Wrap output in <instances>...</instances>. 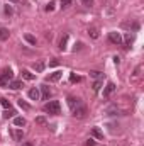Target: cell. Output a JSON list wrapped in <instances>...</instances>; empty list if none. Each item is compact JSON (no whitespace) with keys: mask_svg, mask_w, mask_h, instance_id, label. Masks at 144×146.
Wrapping results in <instances>:
<instances>
[{"mask_svg":"<svg viewBox=\"0 0 144 146\" xmlns=\"http://www.w3.org/2000/svg\"><path fill=\"white\" fill-rule=\"evenodd\" d=\"M0 104H2L5 109H10V102H9L7 99H0Z\"/></svg>","mask_w":144,"mask_h":146,"instance_id":"484cf974","label":"cell"},{"mask_svg":"<svg viewBox=\"0 0 144 146\" xmlns=\"http://www.w3.org/2000/svg\"><path fill=\"white\" fill-rule=\"evenodd\" d=\"M14 126H17V127H24L26 126V119L24 117H14Z\"/></svg>","mask_w":144,"mask_h":146,"instance_id":"7c38bea8","label":"cell"},{"mask_svg":"<svg viewBox=\"0 0 144 146\" xmlns=\"http://www.w3.org/2000/svg\"><path fill=\"white\" fill-rule=\"evenodd\" d=\"M88 34L93 37V39H98V36H100V34H98V29H97V27H90V29H88Z\"/></svg>","mask_w":144,"mask_h":146,"instance_id":"2e32d148","label":"cell"},{"mask_svg":"<svg viewBox=\"0 0 144 146\" xmlns=\"http://www.w3.org/2000/svg\"><path fill=\"white\" fill-rule=\"evenodd\" d=\"M85 145H87V146H95V145H97V143H95V141H93V139H88V141H87V143H85Z\"/></svg>","mask_w":144,"mask_h":146,"instance_id":"4dcf8cb0","label":"cell"},{"mask_svg":"<svg viewBox=\"0 0 144 146\" xmlns=\"http://www.w3.org/2000/svg\"><path fill=\"white\" fill-rule=\"evenodd\" d=\"M124 39H126V48H131V42L134 41V37L131 36V33H127V34H126V37H124Z\"/></svg>","mask_w":144,"mask_h":146,"instance_id":"ac0fdd59","label":"cell"},{"mask_svg":"<svg viewBox=\"0 0 144 146\" xmlns=\"http://www.w3.org/2000/svg\"><path fill=\"white\" fill-rule=\"evenodd\" d=\"M41 90H42V99H44V100H48V99L51 97V94H53V92L49 90V87H46V85H41Z\"/></svg>","mask_w":144,"mask_h":146,"instance_id":"8fae6325","label":"cell"},{"mask_svg":"<svg viewBox=\"0 0 144 146\" xmlns=\"http://www.w3.org/2000/svg\"><path fill=\"white\" fill-rule=\"evenodd\" d=\"M9 2H14V3H19L20 0H9Z\"/></svg>","mask_w":144,"mask_h":146,"instance_id":"e575fe53","label":"cell"},{"mask_svg":"<svg viewBox=\"0 0 144 146\" xmlns=\"http://www.w3.org/2000/svg\"><path fill=\"white\" fill-rule=\"evenodd\" d=\"M108 39H110V42H114V44H122V36L119 34V33H110L108 34Z\"/></svg>","mask_w":144,"mask_h":146,"instance_id":"5b68a950","label":"cell"},{"mask_svg":"<svg viewBox=\"0 0 144 146\" xmlns=\"http://www.w3.org/2000/svg\"><path fill=\"white\" fill-rule=\"evenodd\" d=\"M24 39L29 42V44H32V46H36V37L32 36V34H24Z\"/></svg>","mask_w":144,"mask_h":146,"instance_id":"e0dca14e","label":"cell"},{"mask_svg":"<svg viewBox=\"0 0 144 146\" xmlns=\"http://www.w3.org/2000/svg\"><path fill=\"white\" fill-rule=\"evenodd\" d=\"M10 36V33H9V29H5V27H2L0 29V41H7Z\"/></svg>","mask_w":144,"mask_h":146,"instance_id":"4fadbf2b","label":"cell"},{"mask_svg":"<svg viewBox=\"0 0 144 146\" xmlns=\"http://www.w3.org/2000/svg\"><path fill=\"white\" fill-rule=\"evenodd\" d=\"M81 2H83L85 7H92V3H93V0H81Z\"/></svg>","mask_w":144,"mask_h":146,"instance_id":"f546056e","label":"cell"},{"mask_svg":"<svg viewBox=\"0 0 144 146\" xmlns=\"http://www.w3.org/2000/svg\"><path fill=\"white\" fill-rule=\"evenodd\" d=\"M3 12H5V15H12V14H14V9H12L10 5H5V7H3Z\"/></svg>","mask_w":144,"mask_h":146,"instance_id":"cb8c5ba5","label":"cell"},{"mask_svg":"<svg viewBox=\"0 0 144 146\" xmlns=\"http://www.w3.org/2000/svg\"><path fill=\"white\" fill-rule=\"evenodd\" d=\"M36 122H37V124H42V126H44V124H46V119H44V117H36Z\"/></svg>","mask_w":144,"mask_h":146,"instance_id":"f1b7e54d","label":"cell"},{"mask_svg":"<svg viewBox=\"0 0 144 146\" xmlns=\"http://www.w3.org/2000/svg\"><path fill=\"white\" fill-rule=\"evenodd\" d=\"M87 112H88L87 107L81 104V106H78V107H75V109H73V115H75V117H78V119H83V117L87 115Z\"/></svg>","mask_w":144,"mask_h":146,"instance_id":"3957f363","label":"cell"},{"mask_svg":"<svg viewBox=\"0 0 144 146\" xmlns=\"http://www.w3.org/2000/svg\"><path fill=\"white\" fill-rule=\"evenodd\" d=\"M92 134H93L97 139H104V133H102L98 127H93V129H92Z\"/></svg>","mask_w":144,"mask_h":146,"instance_id":"5bb4252c","label":"cell"},{"mask_svg":"<svg viewBox=\"0 0 144 146\" xmlns=\"http://www.w3.org/2000/svg\"><path fill=\"white\" fill-rule=\"evenodd\" d=\"M71 3H73V0H61V7L63 9H68Z\"/></svg>","mask_w":144,"mask_h":146,"instance_id":"d4e9b609","label":"cell"},{"mask_svg":"<svg viewBox=\"0 0 144 146\" xmlns=\"http://www.w3.org/2000/svg\"><path fill=\"white\" fill-rule=\"evenodd\" d=\"M12 78H14V73L10 68H7V70H3L2 75H0V87H7L10 82H12Z\"/></svg>","mask_w":144,"mask_h":146,"instance_id":"7a4b0ae2","label":"cell"},{"mask_svg":"<svg viewBox=\"0 0 144 146\" xmlns=\"http://www.w3.org/2000/svg\"><path fill=\"white\" fill-rule=\"evenodd\" d=\"M10 134H12L14 141L22 143V139H24V131H22V129H12V131H10Z\"/></svg>","mask_w":144,"mask_h":146,"instance_id":"277c9868","label":"cell"},{"mask_svg":"<svg viewBox=\"0 0 144 146\" xmlns=\"http://www.w3.org/2000/svg\"><path fill=\"white\" fill-rule=\"evenodd\" d=\"M66 42H68V36H63L59 41V49H66Z\"/></svg>","mask_w":144,"mask_h":146,"instance_id":"ffe728a7","label":"cell"},{"mask_svg":"<svg viewBox=\"0 0 144 146\" xmlns=\"http://www.w3.org/2000/svg\"><path fill=\"white\" fill-rule=\"evenodd\" d=\"M61 76H63V72H54V73H51L49 76H46V82H59L61 80Z\"/></svg>","mask_w":144,"mask_h":146,"instance_id":"52a82bcc","label":"cell"},{"mask_svg":"<svg viewBox=\"0 0 144 146\" xmlns=\"http://www.w3.org/2000/svg\"><path fill=\"white\" fill-rule=\"evenodd\" d=\"M7 87H9V88H12V90H19V88H22V87H24V83H22L20 80H12Z\"/></svg>","mask_w":144,"mask_h":146,"instance_id":"9c48e42d","label":"cell"},{"mask_svg":"<svg viewBox=\"0 0 144 146\" xmlns=\"http://www.w3.org/2000/svg\"><path fill=\"white\" fill-rule=\"evenodd\" d=\"M90 75H92L93 78H97V80H102V76H104L100 72H90Z\"/></svg>","mask_w":144,"mask_h":146,"instance_id":"4316f807","label":"cell"},{"mask_svg":"<svg viewBox=\"0 0 144 146\" xmlns=\"http://www.w3.org/2000/svg\"><path fill=\"white\" fill-rule=\"evenodd\" d=\"M68 106L71 107V110L75 107H78V106H81V100L78 99V97H68Z\"/></svg>","mask_w":144,"mask_h":146,"instance_id":"ba28073f","label":"cell"},{"mask_svg":"<svg viewBox=\"0 0 144 146\" xmlns=\"http://www.w3.org/2000/svg\"><path fill=\"white\" fill-rule=\"evenodd\" d=\"M100 87H102V80H97L93 85H92V88H93V92H98L100 90Z\"/></svg>","mask_w":144,"mask_h":146,"instance_id":"603a6c76","label":"cell"},{"mask_svg":"<svg viewBox=\"0 0 144 146\" xmlns=\"http://www.w3.org/2000/svg\"><path fill=\"white\" fill-rule=\"evenodd\" d=\"M19 106H20V107H22V109H26V110H29V109H31V107H29V104H26V102H24V100H22V99H20V100H19Z\"/></svg>","mask_w":144,"mask_h":146,"instance_id":"83f0119b","label":"cell"},{"mask_svg":"<svg viewBox=\"0 0 144 146\" xmlns=\"http://www.w3.org/2000/svg\"><path fill=\"white\" fill-rule=\"evenodd\" d=\"M22 78H26V80H34L36 75H32L29 70H22Z\"/></svg>","mask_w":144,"mask_h":146,"instance_id":"9a60e30c","label":"cell"},{"mask_svg":"<svg viewBox=\"0 0 144 146\" xmlns=\"http://www.w3.org/2000/svg\"><path fill=\"white\" fill-rule=\"evenodd\" d=\"M34 70H36V72H42V70H44V63H42V61L34 63Z\"/></svg>","mask_w":144,"mask_h":146,"instance_id":"7402d4cb","label":"cell"},{"mask_svg":"<svg viewBox=\"0 0 144 146\" xmlns=\"http://www.w3.org/2000/svg\"><path fill=\"white\" fill-rule=\"evenodd\" d=\"M27 95H29V99H31V100H39V97H41V94H39V90H37L36 87H34V88H31V90L27 92Z\"/></svg>","mask_w":144,"mask_h":146,"instance_id":"30bf717a","label":"cell"},{"mask_svg":"<svg viewBox=\"0 0 144 146\" xmlns=\"http://www.w3.org/2000/svg\"><path fill=\"white\" fill-rule=\"evenodd\" d=\"M122 27H132L134 31H137V29H139V26H137L136 22H132V24H131V22H122Z\"/></svg>","mask_w":144,"mask_h":146,"instance_id":"d6986e66","label":"cell"},{"mask_svg":"<svg viewBox=\"0 0 144 146\" xmlns=\"http://www.w3.org/2000/svg\"><path fill=\"white\" fill-rule=\"evenodd\" d=\"M70 80H71V82H80V76H75V75H71V76H70Z\"/></svg>","mask_w":144,"mask_h":146,"instance_id":"1f68e13d","label":"cell"},{"mask_svg":"<svg viewBox=\"0 0 144 146\" xmlns=\"http://www.w3.org/2000/svg\"><path fill=\"white\" fill-rule=\"evenodd\" d=\"M53 9H54V3H49V5L46 7V10H48V12H49V10H53Z\"/></svg>","mask_w":144,"mask_h":146,"instance_id":"d6a6232c","label":"cell"},{"mask_svg":"<svg viewBox=\"0 0 144 146\" xmlns=\"http://www.w3.org/2000/svg\"><path fill=\"white\" fill-rule=\"evenodd\" d=\"M22 146H34L32 143H29V141H26V143H22Z\"/></svg>","mask_w":144,"mask_h":146,"instance_id":"836d02e7","label":"cell"},{"mask_svg":"<svg viewBox=\"0 0 144 146\" xmlns=\"http://www.w3.org/2000/svg\"><path fill=\"white\" fill-rule=\"evenodd\" d=\"M3 117H5V119H9V117H15V110H12V109L5 110V112H3Z\"/></svg>","mask_w":144,"mask_h":146,"instance_id":"44dd1931","label":"cell"},{"mask_svg":"<svg viewBox=\"0 0 144 146\" xmlns=\"http://www.w3.org/2000/svg\"><path fill=\"white\" fill-rule=\"evenodd\" d=\"M114 92H115V83H114V82H108L107 85H105V88H104V97L112 95Z\"/></svg>","mask_w":144,"mask_h":146,"instance_id":"8992f818","label":"cell"},{"mask_svg":"<svg viewBox=\"0 0 144 146\" xmlns=\"http://www.w3.org/2000/svg\"><path fill=\"white\" fill-rule=\"evenodd\" d=\"M44 112L48 114H53V115H59L61 114V104L58 100H51L44 106Z\"/></svg>","mask_w":144,"mask_h":146,"instance_id":"6da1fadb","label":"cell"}]
</instances>
